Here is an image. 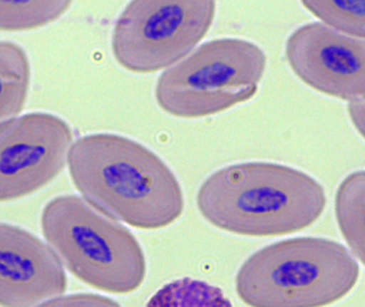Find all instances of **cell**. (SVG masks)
Returning <instances> with one entry per match:
<instances>
[{"instance_id": "1", "label": "cell", "mask_w": 365, "mask_h": 307, "mask_svg": "<svg viewBox=\"0 0 365 307\" xmlns=\"http://www.w3.org/2000/svg\"><path fill=\"white\" fill-rule=\"evenodd\" d=\"M73 184L86 201L135 229L169 227L182 216L181 184L145 145L113 134L75 141L68 157Z\"/></svg>"}, {"instance_id": "2", "label": "cell", "mask_w": 365, "mask_h": 307, "mask_svg": "<svg viewBox=\"0 0 365 307\" xmlns=\"http://www.w3.org/2000/svg\"><path fill=\"white\" fill-rule=\"evenodd\" d=\"M197 206L217 229L269 237L312 225L326 207L323 187L308 174L269 162H246L215 172L200 187Z\"/></svg>"}, {"instance_id": "3", "label": "cell", "mask_w": 365, "mask_h": 307, "mask_svg": "<svg viewBox=\"0 0 365 307\" xmlns=\"http://www.w3.org/2000/svg\"><path fill=\"white\" fill-rule=\"evenodd\" d=\"M359 271L339 242L293 238L249 257L236 276V291L250 307H325L351 293Z\"/></svg>"}, {"instance_id": "4", "label": "cell", "mask_w": 365, "mask_h": 307, "mask_svg": "<svg viewBox=\"0 0 365 307\" xmlns=\"http://www.w3.org/2000/svg\"><path fill=\"white\" fill-rule=\"evenodd\" d=\"M41 229L61 264L86 284L123 295L145 281L147 263L135 236L83 197L60 195L49 201Z\"/></svg>"}, {"instance_id": "5", "label": "cell", "mask_w": 365, "mask_h": 307, "mask_svg": "<svg viewBox=\"0 0 365 307\" xmlns=\"http://www.w3.org/2000/svg\"><path fill=\"white\" fill-rule=\"evenodd\" d=\"M267 66L261 47L240 38L200 46L158 79L155 96L173 117L199 119L252 98Z\"/></svg>"}, {"instance_id": "6", "label": "cell", "mask_w": 365, "mask_h": 307, "mask_svg": "<svg viewBox=\"0 0 365 307\" xmlns=\"http://www.w3.org/2000/svg\"><path fill=\"white\" fill-rule=\"evenodd\" d=\"M210 0H137L113 28L111 48L130 72L154 73L181 60L206 36L216 15Z\"/></svg>"}, {"instance_id": "7", "label": "cell", "mask_w": 365, "mask_h": 307, "mask_svg": "<svg viewBox=\"0 0 365 307\" xmlns=\"http://www.w3.org/2000/svg\"><path fill=\"white\" fill-rule=\"evenodd\" d=\"M73 132L46 113L19 115L0 125V203L28 197L68 165Z\"/></svg>"}, {"instance_id": "8", "label": "cell", "mask_w": 365, "mask_h": 307, "mask_svg": "<svg viewBox=\"0 0 365 307\" xmlns=\"http://www.w3.org/2000/svg\"><path fill=\"white\" fill-rule=\"evenodd\" d=\"M285 55L296 76L312 89L341 100H364L365 38L324 23L307 24L287 38Z\"/></svg>"}, {"instance_id": "9", "label": "cell", "mask_w": 365, "mask_h": 307, "mask_svg": "<svg viewBox=\"0 0 365 307\" xmlns=\"http://www.w3.org/2000/svg\"><path fill=\"white\" fill-rule=\"evenodd\" d=\"M68 286L61 261L26 229L0 222V307H32Z\"/></svg>"}, {"instance_id": "10", "label": "cell", "mask_w": 365, "mask_h": 307, "mask_svg": "<svg viewBox=\"0 0 365 307\" xmlns=\"http://www.w3.org/2000/svg\"><path fill=\"white\" fill-rule=\"evenodd\" d=\"M31 66L26 51L0 41V125L19 117L29 93Z\"/></svg>"}, {"instance_id": "11", "label": "cell", "mask_w": 365, "mask_h": 307, "mask_svg": "<svg viewBox=\"0 0 365 307\" xmlns=\"http://www.w3.org/2000/svg\"><path fill=\"white\" fill-rule=\"evenodd\" d=\"M341 233L353 254L365 266V171L347 176L336 197Z\"/></svg>"}, {"instance_id": "12", "label": "cell", "mask_w": 365, "mask_h": 307, "mask_svg": "<svg viewBox=\"0 0 365 307\" xmlns=\"http://www.w3.org/2000/svg\"><path fill=\"white\" fill-rule=\"evenodd\" d=\"M72 1H0V31H27L63 16Z\"/></svg>"}, {"instance_id": "13", "label": "cell", "mask_w": 365, "mask_h": 307, "mask_svg": "<svg viewBox=\"0 0 365 307\" xmlns=\"http://www.w3.org/2000/svg\"><path fill=\"white\" fill-rule=\"evenodd\" d=\"M145 307H233L218 287L203 281L181 279L165 285Z\"/></svg>"}, {"instance_id": "14", "label": "cell", "mask_w": 365, "mask_h": 307, "mask_svg": "<svg viewBox=\"0 0 365 307\" xmlns=\"http://www.w3.org/2000/svg\"><path fill=\"white\" fill-rule=\"evenodd\" d=\"M302 4L326 25L349 36L365 38V0H308Z\"/></svg>"}, {"instance_id": "15", "label": "cell", "mask_w": 365, "mask_h": 307, "mask_svg": "<svg viewBox=\"0 0 365 307\" xmlns=\"http://www.w3.org/2000/svg\"><path fill=\"white\" fill-rule=\"evenodd\" d=\"M38 307H121L110 298L94 293H78L55 298Z\"/></svg>"}, {"instance_id": "16", "label": "cell", "mask_w": 365, "mask_h": 307, "mask_svg": "<svg viewBox=\"0 0 365 307\" xmlns=\"http://www.w3.org/2000/svg\"><path fill=\"white\" fill-rule=\"evenodd\" d=\"M349 115L356 130L365 139V98L349 105Z\"/></svg>"}]
</instances>
